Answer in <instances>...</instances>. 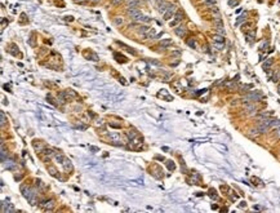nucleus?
<instances>
[{"instance_id":"1","label":"nucleus","mask_w":280,"mask_h":213,"mask_svg":"<svg viewBox=\"0 0 280 213\" xmlns=\"http://www.w3.org/2000/svg\"><path fill=\"white\" fill-rule=\"evenodd\" d=\"M262 98H264V95H262L261 92H258V90H252V92H249L248 95L245 96V98H244V101H245L247 104H249V102H256V101H261Z\"/></svg>"},{"instance_id":"2","label":"nucleus","mask_w":280,"mask_h":213,"mask_svg":"<svg viewBox=\"0 0 280 213\" xmlns=\"http://www.w3.org/2000/svg\"><path fill=\"white\" fill-rule=\"evenodd\" d=\"M176 12H177V7L174 5V4H170V7L168 8V11L163 14L164 21H169L170 18H173L174 14H176Z\"/></svg>"},{"instance_id":"3","label":"nucleus","mask_w":280,"mask_h":213,"mask_svg":"<svg viewBox=\"0 0 280 213\" xmlns=\"http://www.w3.org/2000/svg\"><path fill=\"white\" fill-rule=\"evenodd\" d=\"M173 18H174V20L169 22V25H170L172 27L177 26V25H178V23H180V22H181V21L183 20V13H182L181 11H177V12H176V14H174V17H173Z\"/></svg>"},{"instance_id":"4","label":"nucleus","mask_w":280,"mask_h":213,"mask_svg":"<svg viewBox=\"0 0 280 213\" xmlns=\"http://www.w3.org/2000/svg\"><path fill=\"white\" fill-rule=\"evenodd\" d=\"M128 16H129L133 21H137V20H138V17H141V16H142V13H141V11H139L138 8H132V9H128Z\"/></svg>"},{"instance_id":"5","label":"nucleus","mask_w":280,"mask_h":213,"mask_svg":"<svg viewBox=\"0 0 280 213\" xmlns=\"http://www.w3.org/2000/svg\"><path fill=\"white\" fill-rule=\"evenodd\" d=\"M109 137H110V140H112L114 142H115V145H121V137H120L119 133L111 132V133H109Z\"/></svg>"},{"instance_id":"6","label":"nucleus","mask_w":280,"mask_h":213,"mask_svg":"<svg viewBox=\"0 0 280 213\" xmlns=\"http://www.w3.org/2000/svg\"><path fill=\"white\" fill-rule=\"evenodd\" d=\"M174 32H176V35H177V36L183 38V36L186 35L187 30H186V27H185V26H177L176 29H174Z\"/></svg>"},{"instance_id":"7","label":"nucleus","mask_w":280,"mask_h":213,"mask_svg":"<svg viewBox=\"0 0 280 213\" xmlns=\"http://www.w3.org/2000/svg\"><path fill=\"white\" fill-rule=\"evenodd\" d=\"M169 7H170V3H168V2H163V3H160V4H159V12L164 14L165 12L168 11V8H169Z\"/></svg>"},{"instance_id":"8","label":"nucleus","mask_w":280,"mask_h":213,"mask_svg":"<svg viewBox=\"0 0 280 213\" xmlns=\"http://www.w3.org/2000/svg\"><path fill=\"white\" fill-rule=\"evenodd\" d=\"M257 129L259 131V133H261V134H264V133H267V132H268L270 128H268V127H266L264 123H261V122H259V123L257 124Z\"/></svg>"},{"instance_id":"9","label":"nucleus","mask_w":280,"mask_h":213,"mask_svg":"<svg viewBox=\"0 0 280 213\" xmlns=\"http://www.w3.org/2000/svg\"><path fill=\"white\" fill-rule=\"evenodd\" d=\"M54 206H56V200H54V199H49V200L47 201V204L44 206V209H45V211H52Z\"/></svg>"},{"instance_id":"10","label":"nucleus","mask_w":280,"mask_h":213,"mask_svg":"<svg viewBox=\"0 0 280 213\" xmlns=\"http://www.w3.org/2000/svg\"><path fill=\"white\" fill-rule=\"evenodd\" d=\"M3 165H4V168H7V169H12L16 164H14V161H13V160L9 159V160H4V161H3Z\"/></svg>"},{"instance_id":"11","label":"nucleus","mask_w":280,"mask_h":213,"mask_svg":"<svg viewBox=\"0 0 280 213\" xmlns=\"http://www.w3.org/2000/svg\"><path fill=\"white\" fill-rule=\"evenodd\" d=\"M127 7L129 8V9L137 8L138 7V0H127Z\"/></svg>"},{"instance_id":"12","label":"nucleus","mask_w":280,"mask_h":213,"mask_svg":"<svg viewBox=\"0 0 280 213\" xmlns=\"http://www.w3.org/2000/svg\"><path fill=\"white\" fill-rule=\"evenodd\" d=\"M150 30H151V29L148 27V26H139L137 31H138V34H141V35H146V34L150 31Z\"/></svg>"},{"instance_id":"13","label":"nucleus","mask_w":280,"mask_h":213,"mask_svg":"<svg viewBox=\"0 0 280 213\" xmlns=\"http://www.w3.org/2000/svg\"><path fill=\"white\" fill-rule=\"evenodd\" d=\"M169 45H172V39H163L160 41V47L161 48H168Z\"/></svg>"},{"instance_id":"14","label":"nucleus","mask_w":280,"mask_h":213,"mask_svg":"<svg viewBox=\"0 0 280 213\" xmlns=\"http://www.w3.org/2000/svg\"><path fill=\"white\" fill-rule=\"evenodd\" d=\"M213 41H214V43H223V44H225V38H223V35L216 34V35L213 36Z\"/></svg>"},{"instance_id":"15","label":"nucleus","mask_w":280,"mask_h":213,"mask_svg":"<svg viewBox=\"0 0 280 213\" xmlns=\"http://www.w3.org/2000/svg\"><path fill=\"white\" fill-rule=\"evenodd\" d=\"M259 134H261V133H259V131L257 129V127L254 128V129H250V131L248 132V136H249V137H252V138H253V137H257V136H259Z\"/></svg>"},{"instance_id":"16","label":"nucleus","mask_w":280,"mask_h":213,"mask_svg":"<svg viewBox=\"0 0 280 213\" xmlns=\"http://www.w3.org/2000/svg\"><path fill=\"white\" fill-rule=\"evenodd\" d=\"M145 36V39H155V36H156V34H155V30L154 29H151L150 31H148L146 35H143Z\"/></svg>"},{"instance_id":"17","label":"nucleus","mask_w":280,"mask_h":213,"mask_svg":"<svg viewBox=\"0 0 280 213\" xmlns=\"http://www.w3.org/2000/svg\"><path fill=\"white\" fill-rule=\"evenodd\" d=\"M127 137H128L130 141L134 140V138L137 137V132H136V131H133V129H132V131H128V132H127Z\"/></svg>"},{"instance_id":"18","label":"nucleus","mask_w":280,"mask_h":213,"mask_svg":"<svg viewBox=\"0 0 280 213\" xmlns=\"http://www.w3.org/2000/svg\"><path fill=\"white\" fill-rule=\"evenodd\" d=\"M62 164H63V167H65L66 170H68V169H70V170H72V164H71V161H70L68 159H65V161H63Z\"/></svg>"},{"instance_id":"19","label":"nucleus","mask_w":280,"mask_h":213,"mask_svg":"<svg viewBox=\"0 0 280 213\" xmlns=\"http://www.w3.org/2000/svg\"><path fill=\"white\" fill-rule=\"evenodd\" d=\"M280 127V119H273L271 122V128H278Z\"/></svg>"},{"instance_id":"20","label":"nucleus","mask_w":280,"mask_h":213,"mask_svg":"<svg viewBox=\"0 0 280 213\" xmlns=\"http://www.w3.org/2000/svg\"><path fill=\"white\" fill-rule=\"evenodd\" d=\"M137 21H139V22H150L151 21V18L150 17H146V16H141V17H138V20Z\"/></svg>"},{"instance_id":"21","label":"nucleus","mask_w":280,"mask_h":213,"mask_svg":"<svg viewBox=\"0 0 280 213\" xmlns=\"http://www.w3.org/2000/svg\"><path fill=\"white\" fill-rule=\"evenodd\" d=\"M271 65H273V59H271V58H268L267 61H266V62L264 63V69H265V70H268L270 67H271Z\"/></svg>"},{"instance_id":"22","label":"nucleus","mask_w":280,"mask_h":213,"mask_svg":"<svg viewBox=\"0 0 280 213\" xmlns=\"http://www.w3.org/2000/svg\"><path fill=\"white\" fill-rule=\"evenodd\" d=\"M114 23H115L116 26H120V25H123V18H121V17H115V18H114Z\"/></svg>"},{"instance_id":"23","label":"nucleus","mask_w":280,"mask_h":213,"mask_svg":"<svg viewBox=\"0 0 280 213\" xmlns=\"http://www.w3.org/2000/svg\"><path fill=\"white\" fill-rule=\"evenodd\" d=\"M43 154H44V155H48V156H52V155H53V150H50V149H44V150H43Z\"/></svg>"},{"instance_id":"24","label":"nucleus","mask_w":280,"mask_h":213,"mask_svg":"<svg viewBox=\"0 0 280 213\" xmlns=\"http://www.w3.org/2000/svg\"><path fill=\"white\" fill-rule=\"evenodd\" d=\"M65 159H66V158H65L63 155H57V156H56V160L58 161V163H61V164H62L63 161H65Z\"/></svg>"},{"instance_id":"25","label":"nucleus","mask_w":280,"mask_h":213,"mask_svg":"<svg viewBox=\"0 0 280 213\" xmlns=\"http://www.w3.org/2000/svg\"><path fill=\"white\" fill-rule=\"evenodd\" d=\"M48 170L50 172V174H52V176H57V170H56V168H54V167H48Z\"/></svg>"},{"instance_id":"26","label":"nucleus","mask_w":280,"mask_h":213,"mask_svg":"<svg viewBox=\"0 0 280 213\" xmlns=\"http://www.w3.org/2000/svg\"><path fill=\"white\" fill-rule=\"evenodd\" d=\"M274 136H275L276 138H280V127L275 128V131H274Z\"/></svg>"},{"instance_id":"27","label":"nucleus","mask_w":280,"mask_h":213,"mask_svg":"<svg viewBox=\"0 0 280 213\" xmlns=\"http://www.w3.org/2000/svg\"><path fill=\"white\" fill-rule=\"evenodd\" d=\"M280 80V71H278L274 76H273V81H279Z\"/></svg>"},{"instance_id":"28","label":"nucleus","mask_w":280,"mask_h":213,"mask_svg":"<svg viewBox=\"0 0 280 213\" xmlns=\"http://www.w3.org/2000/svg\"><path fill=\"white\" fill-rule=\"evenodd\" d=\"M187 44L191 47V48H196V43H195V40H187Z\"/></svg>"},{"instance_id":"29","label":"nucleus","mask_w":280,"mask_h":213,"mask_svg":"<svg viewBox=\"0 0 280 213\" xmlns=\"http://www.w3.org/2000/svg\"><path fill=\"white\" fill-rule=\"evenodd\" d=\"M204 4L205 5H216V2H214V0H205Z\"/></svg>"},{"instance_id":"30","label":"nucleus","mask_w":280,"mask_h":213,"mask_svg":"<svg viewBox=\"0 0 280 213\" xmlns=\"http://www.w3.org/2000/svg\"><path fill=\"white\" fill-rule=\"evenodd\" d=\"M229 4H230L231 7H234V5H238V0H230Z\"/></svg>"},{"instance_id":"31","label":"nucleus","mask_w":280,"mask_h":213,"mask_svg":"<svg viewBox=\"0 0 280 213\" xmlns=\"http://www.w3.org/2000/svg\"><path fill=\"white\" fill-rule=\"evenodd\" d=\"M5 122H7V120H5V116H4V114L2 113V125H4V124H5Z\"/></svg>"},{"instance_id":"32","label":"nucleus","mask_w":280,"mask_h":213,"mask_svg":"<svg viewBox=\"0 0 280 213\" xmlns=\"http://www.w3.org/2000/svg\"><path fill=\"white\" fill-rule=\"evenodd\" d=\"M111 3L112 4H119V3H121V0H111Z\"/></svg>"},{"instance_id":"33","label":"nucleus","mask_w":280,"mask_h":213,"mask_svg":"<svg viewBox=\"0 0 280 213\" xmlns=\"http://www.w3.org/2000/svg\"><path fill=\"white\" fill-rule=\"evenodd\" d=\"M163 2H165V0H156V3H157V4H160V3H163Z\"/></svg>"},{"instance_id":"34","label":"nucleus","mask_w":280,"mask_h":213,"mask_svg":"<svg viewBox=\"0 0 280 213\" xmlns=\"http://www.w3.org/2000/svg\"><path fill=\"white\" fill-rule=\"evenodd\" d=\"M278 92H279V95H280V84H279V87H278Z\"/></svg>"}]
</instances>
